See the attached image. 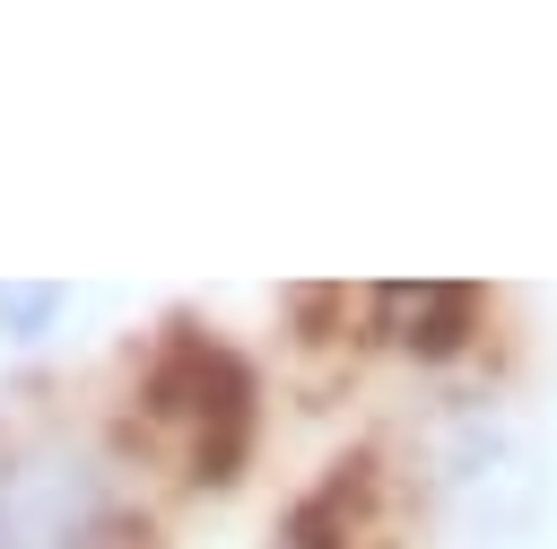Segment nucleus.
I'll list each match as a JSON object with an SVG mask.
<instances>
[{
	"instance_id": "nucleus-2",
	"label": "nucleus",
	"mask_w": 557,
	"mask_h": 549,
	"mask_svg": "<svg viewBox=\"0 0 557 549\" xmlns=\"http://www.w3.org/2000/svg\"><path fill=\"white\" fill-rule=\"evenodd\" d=\"M270 549H409L392 462H383V453H339V462H322V471L278 505Z\"/></svg>"
},
{
	"instance_id": "nucleus-3",
	"label": "nucleus",
	"mask_w": 557,
	"mask_h": 549,
	"mask_svg": "<svg viewBox=\"0 0 557 549\" xmlns=\"http://www.w3.org/2000/svg\"><path fill=\"white\" fill-rule=\"evenodd\" d=\"M366 331L418 366H453L487 331V296L470 279H392V288H366Z\"/></svg>"
},
{
	"instance_id": "nucleus-4",
	"label": "nucleus",
	"mask_w": 557,
	"mask_h": 549,
	"mask_svg": "<svg viewBox=\"0 0 557 549\" xmlns=\"http://www.w3.org/2000/svg\"><path fill=\"white\" fill-rule=\"evenodd\" d=\"M61 322H70V288H61V279H0V340L35 349V340H52Z\"/></svg>"
},
{
	"instance_id": "nucleus-1",
	"label": "nucleus",
	"mask_w": 557,
	"mask_h": 549,
	"mask_svg": "<svg viewBox=\"0 0 557 549\" xmlns=\"http://www.w3.org/2000/svg\"><path fill=\"white\" fill-rule=\"evenodd\" d=\"M122 523V471L87 410L17 383L0 401V549H104Z\"/></svg>"
}]
</instances>
